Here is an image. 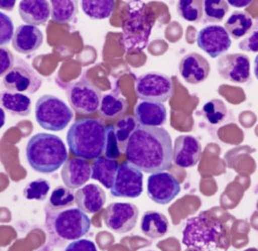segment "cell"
I'll use <instances>...</instances> for the list:
<instances>
[{
  "label": "cell",
  "mask_w": 258,
  "mask_h": 251,
  "mask_svg": "<svg viewBox=\"0 0 258 251\" xmlns=\"http://www.w3.org/2000/svg\"><path fill=\"white\" fill-rule=\"evenodd\" d=\"M202 146L192 135H179L172 147V162L181 168L195 166L201 157Z\"/></svg>",
  "instance_id": "16"
},
{
  "label": "cell",
  "mask_w": 258,
  "mask_h": 251,
  "mask_svg": "<svg viewBox=\"0 0 258 251\" xmlns=\"http://www.w3.org/2000/svg\"><path fill=\"white\" fill-rule=\"evenodd\" d=\"M255 78L258 80V54L254 58V67H253Z\"/></svg>",
  "instance_id": "44"
},
{
  "label": "cell",
  "mask_w": 258,
  "mask_h": 251,
  "mask_svg": "<svg viewBox=\"0 0 258 251\" xmlns=\"http://www.w3.org/2000/svg\"><path fill=\"white\" fill-rule=\"evenodd\" d=\"M135 119L140 126L161 127L167 119V111L163 103L141 101L134 110Z\"/></svg>",
  "instance_id": "21"
},
{
  "label": "cell",
  "mask_w": 258,
  "mask_h": 251,
  "mask_svg": "<svg viewBox=\"0 0 258 251\" xmlns=\"http://www.w3.org/2000/svg\"><path fill=\"white\" fill-rule=\"evenodd\" d=\"M146 191L151 201L159 205H166L180 193V183L167 171L155 172L148 176Z\"/></svg>",
  "instance_id": "12"
},
{
  "label": "cell",
  "mask_w": 258,
  "mask_h": 251,
  "mask_svg": "<svg viewBox=\"0 0 258 251\" xmlns=\"http://www.w3.org/2000/svg\"><path fill=\"white\" fill-rule=\"evenodd\" d=\"M139 210L132 203H112L107 206L104 214L106 227L115 233L131 231L138 219Z\"/></svg>",
  "instance_id": "11"
},
{
  "label": "cell",
  "mask_w": 258,
  "mask_h": 251,
  "mask_svg": "<svg viewBox=\"0 0 258 251\" xmlns=\"http://www.w3.org/2000/svg\"><path fill=\"white\" fill-rule=\"evenodd\" d=\"M243 51L258 52V28L248 33L238 44Z\"/></svg>",
  "instance_id": "38"
},
{
  "label": "cell",
  "mask_w": 258,
  "mask_h": 251,
  "mask_svg": "<svg viewBox=\"0 0 258 251\" xmlns=\"http://www.w3.org/2000/svg\"><path fill=\"white\" fill-rule=\"evenodd\" d=\"M104 155L110 159H117L121 155V150L115 135L114 125L105 126V142H104Z\"/></svg>",
  "instance_id": "36"
},
{
  "label": "cell",
  "mask_w": 258,
  "mask_h": 251,
  "mask_svg": "<svg viewBox=\"0 0 258 251\" xmlns=\"http://www.w3.org/2000/svg\"><path fill=\"white\" fill-rule=\"evenodd\" d=\"M118 167L119 164L117 160L110 159L105 156H100L96 158L91 164V178L98 180L106 189L110 190L114 183Z\"/></svg>",
  "instance_id": "24"
},
{
  "label": "cell",
  "mask_w": 258,
  "mask_h": 251,
  "mask_svg": "<svg viewBox=\"0 0 258 251\" xmlns=\"http://www.w3.org/2000/svg\"><path fill=\"white\" fill-rule=\"evenodd\" d=\"M140 229L143 235L148 238H161L167 234L169 222L162 213L156 211H147L141 218Z\"/></svg>",
  "instance_id": "23"
},
{
  "label": "cell",
  "mask_w": 258,
  "mask_h": 251,
  "mask_svg": "<svg viewBox=\"0 0 258 251\" xmlns=\"http://www.w3.org/2000/svg\"><path fill=\"white\" fill-rule=\"evenodd\" d=\"M217 70L225 80L235 84H244L250 79V59L244 53H226L219 57Z\"/></svg>",
  "instance_id": "15"
},
{
  "label": "cell",
  "mask_w": 258,
  "mask_h": 251,
  "mask_svg": "<svg viewBox=\"0 0 258 251\" xmlns=\"http://www.w3.org/2000/svg\"><path fill=\"white\" fill-rule=\"evenodd\" d=\"M127 109L126 100L118 92H112L102 97L100 103V113L105 118H116L122 115Z\"/></svg>",
  "instance_id": "27"
},
{
  "label": "cell",
  "mask_w": 258,
  "mask_h": 251,
  "mask_svg": "<svg viewBox=\"0 0 258 251\" xmlns=\"http://www.w3.org/2000/svg\"><path fill=\"white\" fill-rule=\"evenodd\" d=\"M20 18L29 25H42L50 16V4L45 0H23L18 4Z\"/></svg>",
  "instance_id": "22"
},
{
  "label": "cell",
  "mask_w": 258,
  "mask_h": 251,
  "mask_svg": "<svg viewBox=\"0 0 258 251\" xmlns=\"http://www.w3.org/2000/svg\"><path fill=\"white\" fill-rule=\"evenodd\" d=\"M14 67V56L12 52L0 46V77H4Z\"/></svg>",
  "instance_id": "39"
},
{
  "label": "cell",
  "mask_w": 258,
  "mask_h": 251,
  "mask_svg": "<svg viewBox=\"0 0 258 251\" xmlns=\"http://www.w3.org/2000/svg\"><path fill=\"white\" fill-rule=\"evenodd\" d=\"M228 5H232L236 8H242V7H246L248 5H250L252 3V1L250 0H229L227 1Z\"/></svg>",
  "instance_id": "41"
},
{
  "label": "cell",
  "mask_w": 258,
  "mask_h": 251,
  "mask_svg": "<svg viewBox=\"0 0 258 251\" xmlns=\"http://www.w3.org/2000/svg\"><path fill=\"white\" fill-rule=\"evenodd\" d=\"M68 156V150L61 138L51 133H36L26 143V160L36 172L44 174L54 172L66 163Z\"/></svg>",
  "instance_id": "3"
},
{
  "label": "cell",
  "mask_w": 258,
  "mask_h": 251,
  "mask_svg": "<svg viewBox=\"0 0 258 251\" xmlns=\"http://www.w3.org/2000/svg\"><path fill=\"white\" fill-rule=\"evenodd\" d=\"M0 107L17 116H27L31 111V100L22 93L0 91Z\"/></svg>",
  "instance_id": "25"
},
{
  "label": "cell",
  "mask_w": 258,
  "mask_h": 251,
  "mask_svg": "<svg viewBox=\"0 0 258 251\" xmlns=\"http://www.w3.org/2000/svg\"><path fill=\"white\" fill-rule=\"evenodd\" d=\"M181 242L189 251H224L230 239L221 221L200 214L186 220Z\"/></svg>",
  "instance_id": "2"
},
{
  "label": "cell",
  "mask_w": 258,
  "mask_h": 251,
  "mask_svg": "<svg viewBox=\"0 0 258 251\" xmlns=\"http://www.w3.org/2000/svg\"><path fill=\"white\" fill-rule=\"evenodd\" d=\"M75 203L82 212L95 214L103 209L106 203V194L98 184L88 183L77 191Z\"/></svg>",
  "instance_id": "20"
},
{
  "label": "cell",
  "mask_w": 258,
  "mask_h": 251,
  "mask_svg": "<svg viewBox=\"0 0 258 251\" xmlns=\"http://www.w3.org/2000/svg\"><path fill=\"white\" fill-rule=\"evenodd\" d=\"M34 116L37 124L45 130L61 131L74 118L73 110L56 96L42 95L35 103Z\"/></svg>",
  "instance_id": "7"
},
{
  "label": "cell",
  "mask_w": 258,
  "mask_h": 251,
  "mask_svg": "<svg viewBox=\"0 0 258 251\" xmlns=\"http://www.w3.org/2000/svg\"><path fill=\"white\" fill-rule=\"evenodd\" d=\"M197 44L212 58H216L230 48L232 40L224 26L206 25L198 31Z\"/></svg>",
  "instance_id": "14"
},
{
  "label": "cell",
  "mask_w": 258,
  "mask_h": 251,
  "mask_svg": "<svg viewBox=\"0 0 258 251\" xmlns=\"http://www.w3.org/2000/svg\"><path fill=\"white\" fill-rule=\"evenodd\" d=\"M253 26L251 15L245 11H234L226 20L224 28L234 39H239L246 35Z\"/></svg>",
  "instance_id": "26"
},
{
  "label": "cell",
  "mask_w": 258,
  "mask_h": 251,
  "mask_svg": "<svg viewBox=\"0 0 258 251\" xmlns=\"http://www.w3.org/2000/svg\"><path fill=\"white\" fill-rule=\"evenodd\" d=\"M45 227L50 237L61 241H75L91 229V219L79 208L52 209L45 207Z\"/></svg>",
  "instance_id": "5"
},
{
  "label": "cell",
  "mask_w": 258,
  "mask_h": 251,
  "mask_svg": "<svg viewBox=\"0 0 258 251\" xmlns=\"http://www.w3.org/2000/svg\"><path fill=\"white\" fill-rule=\"evenodd\" d=\"M50 190V183L45 178H37L28 182L24 190L23 196L27 200L43 201L46 199Z\"/></svg>",
  "instance_id": "34"
},
{
  "label": "cell",
  "mask_w": 258,
  "mask_h": 251,
  "mask_svg": "<svg viewBox=\"0 0 258 251\" xmlns=\"http://www.w3.org/2000/svg\"><path fill=\"white\" fill-rule=\"evenodd\" d=\"M135 92L137 97L142 101L164 103L172 96V80L162 73H145L137 78Z\"/></svg>",
  "instance_id": "8"
},
{
  "label": "cell",
  "mask_w": 258,
  "mask_h": 251,
  "mask_svg": "<svg viewBox=\"0 0 258 251\" xmlns=\"http://www.w3.org/2000/svg\"><path fill=\"white\" fill-rule=\"evenodd\" d=\"M67 96L72 108L83 115L97 112L102 99L101 92L85 79L71 84L67 89Z\"/></svg>",
  "instance_id": "9"
},
{
  "label": "cell",
  "mask_w": 258,
  "mask_h": 251,
  "mask_svg": "<svg viewBox=\"0 0 258 251\" xmlns=\"http://www.w3.org/2000/svg\"><path fill=\"white\" fill-rule=\"evenodd\" d=\"M138 123L133 116H125L121 118L115 125V135L118 141L119 148L122 153L125 152L127 142L131 136V134L134 132V130L137 128Z\"/></svg>",
  "instance_id": "31"
},
{
  "label": "cell",
  "mask_w": 258,
  "mask_h": 251,
  "mask_svg": "<svg viewBox=\"0 0 258 251\" xmlns=\"http://www.w3.org/2000/svg\"><path fill=\"white\" fill-rule=\"evenodd\" d=\"M14 66L2 80L6 90L15 93L34 94L41 86V79L25 62Z\"/></svg>",
  "instance_id": "13"
},
{
  "label": "cell",
  "mask_w": 258,
  "mask_h": 251,
  "mask_svg": "<svg viewBox=\"0 0 258 251\" xmlns=\"http://www.w3.org/2000/svg\"><path fill=\"white\" fill-rule=\"evenodd\" d=\"M110 192L115 198H138L143 192L142 171L129 161L121 163Z\"/></svg>",
  "instance_id": "10"
},
{
  "label": "cell",
  "mask_w": 258,
  "mask_h": 251,
  "mask_svg": "<svg viewBox=\"0 0 258 251\" xmlns=\"http://www.w3.org/2000/svg\"><path fill=\"white\" fill-rule=\"evenodd\" d=\"M203 11L207 21L220 22L229 11V5L223 0H206L203 2Z\"/></svg>",
  "instance_id": "33"
},
{
  "label": "cell",
  "mask_w": 258,
  "mask_h": 251,
  "mask_svg": "<svg viewBox=\"0 0 258 251\" xmlns=\"http://www.w3.org/2000/svg\"><path fill=\"white\" fill-rule=\"evenodd\" d=\"M228 110L225 103L221 99H212L208 101L202 108V115L212 125H218L227 118Z\"/></svg>",
  "instance_id": "30"
},
{
  "label": "cell",
  "mask_w": 258,
  "mask_h": 251,
  "mask_svg": "<svg viewBox=\"0 0 258 251\" xmlns=\"http://www.w3.org/2000/svg\"><path fill=\"white\" fill-rule=\"evenodd\" d=\"M63 251H98L95 243L89 239H78L69 243Z\"/></svg>",
  "instance_id": "40"
},
{
  "label": "cell",
  "mask_w": 258,
  "mask_h": 251,
  "mask_svg": "<svg viewBox=\"0 0 258 251\" xmlns=\"http://www.w3.org/2000/svg\"><path fill=\"white\" fill-rule=\"evenodd\" d=\"M84 13L93 20L106 19L111 16L115 8L113 0H84L81 2Z\"/></svg>",
  "instance_id": "29"
},
{
  "label": "cell",
  "mask_w": 258,
  "mask_h": 251,
  "mask_svg": "<svg viewBox=\"0 0 258 251\" xmlns=\"http://www.w3.org/2000/svg\"><path fill=\"white\" fill-rule=\"evenodd\" d=\"M105 125L100 119L82 118L75 121L67 133L71 153L84 159H96L104 152Z\"/></svg>",
  "instance_id": "4"
},
{
  "label": "cell",
  "mask_w": 258,
  "mask_h": 251,
  "mask_svg": "<svg viewBox=\"0 0 258 251\" xmlns=\"http://www.w3.org/2000/svg\"><path fill=\"white\" fill-rule=\"evenodd\" d=\"M153 12L143 2H130L123 21V44L127 52L143 50L153 27Z\"/></svg>",
  "instance_id": "6"
},
{
  "label": "cell",
  "mask_w": 258,
  "mask_h": 251,
  "mask_svg": "<svg viewBox=\"0 0 258 251\" xmlns=\"http://www.w3.org/2000/svg\"><path fill=\"white\" fill-rule=\"evenodd\" d=\"M127 160L146 173L168 169L172 162L170 134L162 127L138 125L125 149Z\"/></svg>",
  "instance_id": "1"
},
{
  "label": "cell",
  "mask_w": 258,
  "mask_h": 251,
  "mask_svg": "<svg viewBox=\"0 0 258 251\" xmlns=\"http://www.w3.org/2000/svg\"><path fill=\"white\" fill-rule=\"evenodd\" d=\"M5 120H6L5 112H4L3 108H1V107H0V129L4 126V124H5Z\"/></svg>",
  "instance_id": "43"
},
{
  "label": "cell",
  "mask_w": 258,
  "mask_h": 251,
  "mask_svg": "<svg viewBox=\"0 0 258 251\" xmlns=\"http://www.w3.org/2000/svg\"><path fill=\"white\" fill-rule=\"evenodd\" d=\"M14 34V25L11 18L0 11V46L8 44Z\"/></svg>",
  "instance_id": "37"
},
{
  "label": "cell",
  "mask_w": 258,
  "mask_h": 251,
  "mask_svg": "<svg viewBox=\"0 0 258 251\" xmlns=\"http://www.w3.org/2000/svg\"><path fill=\"white\" fill-rule=\"evenodd\" d=\"M75 202V194L67 186L55 187L49 197V207L52 209H66Z\"/></svg>",
  "instance_id": "35"
},
{
  "label": "cell",
  "mask_w": 258,
  "mask_h": 251,
  "mask_svg": "<svg viewBox=\"0 0 258 251\" xmlns=\"http://www.w3.org/2000/svg\"><path fill=\"white\" fill-rule=\"evenodd\" d=\"M15 5L14 0H0V8L11 11Z\"/></svg>",
  "instance_id": "42"
},
{
  "label": "cell",
  "mask_w": 258,
  "mask_h": 251,
  "mask_svg": "<svg viewBox=\"0 0 258 251\" xmlns=\"http://www.w3.org/2000/svg\"><path fill=\"white\" fill-rule=\"evenodd\" d=\"M43 34L41 30L34 25H18L12 37L13 48L20 53H31L36 51L42 44Z\"/></svg>",
  "instance_id": "19"
},
{
  "label": "cell",
  "mask_w": 258,
  "mask_h": 251,
  "mask_svg": "<svg viewBox=\"0 0 258 251\" xmlns=\"http://www.w3.org/2000/svg\"><path fill=\"white\" fill-rule=\"evenodd\" d=\"M244 251H258V249L257 248H248V249H246Z\"/></svg>",
  "instance_id": "45"
},
{
  "label": "cell",
  "mask_w": 258,
  "mask_h": 251,
  "mask_svg": "<svg viewBox=\"0 0 258 251\" xmlns=\"http://www.w3.org/2000/svg\"><path fill=\"white\" fill-rule=\"evenodd\" d=\"M92 175L91 164L87 159L74 157L66 161L60 176L64 186L75 190L83 186Z\"/></svg>",
  "instance_id": "18"
},
{
  "label": "cell",
  "mask_w": 258,
  "mask_h": 251,
  "mask_svg": "<svg viewBox=\"0 0 258 251\" xmlns=\"http://www.w3.org/2000/svg\"><path fill=\"white\" fill-rule=\"evenodd\" d=\"M49 4L51 19L57 23H69L75 19L78 13L77 1L52 0Z\"/></svg>",
  "instance_id": "28"
},
{
  "label": "cell",
  "mask_w": 258,
  "mask_h": 251,
  "mask_svg": "<svg viewBox=\"0 0 258 251\" xmlns=\"http://www.w3.org/2000/svg\"><path fill=\"white\" fill-rule=\"evenodd\" d=\"M148 251H153V250H148Z\"/></svg>",
  "instance_id": "46"
},
{
  "label": "cell",
  "mask_w": 258,
  "mask_h": 251,
  "mask_svg": "<svg viewBox=\"0 0 258 251\" xmlns=\"http://www.w3.org/2000/svg\"><path fill=\"white\" fill-rule=\"evenodd\" d=\"M178 71L182 79L191 85H198L209 77L211 67L209 61L198 52H189L182 56Z\"/></svg>",
  "instance_id": "17"
},
{
  "label": "cell",
  "mask_w": 258,
  "mask_h": 251,
  "mask_svg": "<svg viewBox=\"0 0 258 251\" xmlns=\"http://www.w3.org/2000/svg\"><path fill=\"white\" fill-rule=\"evenodd\" d=\"M178 15L188 22L201 21L204 11L203 2L199 0H180L176 4Z\"/></svg>",
  "instance_id": "32"
}]
</instances>
